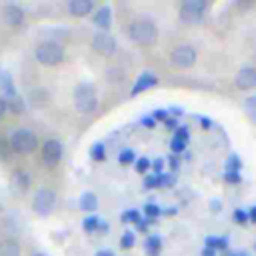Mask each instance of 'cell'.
Masks as SVG:
<instances>
[{"label":"cell","instance_id":"obj_1","mask_svg":"<svg viewBox=\"0 0 256 256\" xmlns=\"http://www.w3.org/2000/svg\"><path fill=\"white\" fill-rule=\"evenodd\" d=\"M128 38L138 44V46H144V48H150L158 42V26L156 22L150 18V16H136L130 24H128V30H126Z\"/></svg>","mask_w":256,"mask_h":256},{"label":"cell","instance_id":"obj_2","mask_svg":"<svg viewBox=\"0 0 256 256\" xmlns=\"http://www.w3.org/2000/svg\"><path fill=\"white\" fill-rule=\"evenodd\" d=\"M74 108L80 114H94L98 110V90L92 82H80L74 88Z\"/></svg>","mask_w":256,"mask_h":256},{"label":"cell","instance_id":"obj_3","mask_svg":"<svg viewBox=\"0 0 256 256\" xmlns=\"http://www.w3.org/2000/svg\"><path fill=\"white\" fill-rule=\"evenodd\" d=\"M34 58L42 64V66H58L64 62L66 58V52H64V46L56 40H44L36 46L34 50Z\"/></svg>","mask_w":256,"mask_h":256},{"label":"cell","instance_id":"obj_4","mask_svg":"<svg viewBox=\"0 0 256 256\" xmlns=\"http://www.w3.org/2000/svg\"><path fill=\"white\" fill-rule=\"evenodd\" d=\"M10 144H12V150L16 154H20V156L34 154L40 148V140H38V136L30 128H18V130H14L12 136H10Z\"/></svg>","mask_w":256,"mask_h":256},{"label":"cell","instance_id":"obj_5","mask_svg":"<svg viewBox=\"0 0 256 256\" xmlns=\"http://www.w3.org/2000/svg\"><path fill=\"white\" fill-rule=\"evenodd\" d=\"M196 60H198V54H196V48L192 44H178L170 52V64L174 68H180V70L192 68L196 64Z\"/></svg>","mask_w":256,"mask_h":256},{"label":"cell","instance_id":"obj_6","mask_svg":"<svg viewBox=\"0 0 256 256\" xmlns=\"http://www.w3.org/2000/svg\"><path fill=\"white\" fill-rule=\"evenodd\" d=\"M206 10H208L206 0H184L180 4V20L184 24H198L204 20Z\"/></svg>","mask_w":256,"mask_h":256},{"label":"cell","instance_id":"obj_7","mask_svg":"<svg viewBox=\"0 0 256 256\" xmlns=\"http://www.w3.org/2000/svg\"><path fill=\"white\" fill-rule=\"evenodd\" d=\"M40 156H42V164L46 168H56L62 162L64 156V146L58 138H48L46 142H42L40 148Z\"/></svg>","mask_w":256,"mask_h":256},{"label":"cell","instance_id":"obj_8","mask_svg":"<svg viewBox=\"0 0 256 256\" xmlns=\"http://www.w3.org/2000/svg\"><path fill=\"white\" fill-rule=\"evenodd\" d=\"M54 206H56V192L52 188H40V190H36V194L32 198V210L38 216L52 214Z\"/></svg>","mask_w":256,"mask_h":256},{"label":"cell","instance_id":"obj_9","mask_svg":"<svg viewBox=\"0 0 256 256\" xmlns=\"http://www.w3.org/2000/svg\"><path fill=\"white\" fill-rule=\"evenodd\" d=\"M90 46H92V50H94L96 54H100V56H104V58L116 54V50H118V42H116V38H114L110 32H96V34L92 36Z\"/></svg>","mask_w":256,"mask_h":256},{"label":"cell","instance_id":"obj_10","mask_svg":"<svg viewBox=\"0 0 256 256\" xmlns=\"http://www.w3.org/2000/svg\"><path fill=\"white\" fill-rule=\"evenodd\" d=\"M2 18H4V22H6L10 28H20V26L24 24V20H26V14H24L22 6L10 2V4H6V6L2 8Z\"/></svg>","mask_w":256,"mask_h":256},{"label":"cell","instance_id":"obj_11","mask_svg":"<svg viewBox=\"0 0 256 256\" xmlns=\"http://www.w3.org/2000/svg\"><path fill=\"white\" fill-rule=\"evenodd\" d=\"M234 86L238 90H252L256 88V68L254 66H244L236 72L234 76Z\"/></svg>","mask_w":256,"mask_h":256},{"label":"cell","instance_id":"obj_12","mask_svg":"<svg viewBox=\"0 0 256 256\" xmlns=\"http://www.w3.org/2000/svg\"><path fill=\"white\" fill-rule=\"evenodd\" d=\"M10 184L18 194H26L32 186V176L26 170H14L10 176Z\"/></svg>","mask_w":256,"mask_h":256},{"label":"cell","instance_id":"obj_13","mask_svg":"<svg viewBox=\"0 0 256 256\" xmlns=\"http://www.w3.org/2000/svg\"><path fill=\"white\" fill-rule=\"evenodd\" d=\"M188 142H190L188 128H186V126H178V128H176V132H174V136H172V144H170V148H172V152L178 156L180 152H184V150H186Z\"/></svg>","mask_w":256,"mask_h":256},{"label":"cell","instance_id":"obj_14","mask_svg":"<svg viewBox=\"0 0 256 256\" xmlns=\"http://www.w3.org/2000/svg\"><path fill=\"white\" fill-rule=\"evenodd\" d=\"M160 80H158V76L156 74H152V72H144L138 80H136V84L132 86V96H138L140 92H146V90H150V88H154L156 84H158Z\"/></svg>","mask_w":256,"mask_h":256},{"label":"cell","instance_id":"obj_15","mask_svg":"<svg viewBox=\"0 0 256 256\" xmlns=\"http://www.w3.org/2000/svg\"><path fill=\"white\" fill-rule=\"evenodd\" d=\"M92 10H94V2L92 0H70L68 2V12L72 16H76V18L88 16Z\"/></svg>","mask_w":256,"mask_h":256},{"label":"cell","instance_id":"obj_16","mask_svg":"<svg viewBox=\"0 0 256 256\" xmlns=\"http://www.w3.org/2000/svg\"><path fill=\"white\" fill-rule=\"evenodd\" d=\"M28 102H30L32 108H44V106L50 102V92H48L46 88L36 86V88H32V90L28 92Z\"/></svg>","mask_w":256,"mask_h":256},{"label":"cell","instance_id":"obj_17","mask_svg":"<svg viewBox=\"0 0 256 256\" xmlns=\"http://www.w3.org/2000/svg\"><path fill=\"white\" fill-rule=\"evenodd\" d=\"M4 100H6V104H8V112H12V114H16V116L26 110V102H24V98L18 94V90H12V92L4 94Z\"/></svg>","mask_w":256,"mask_h":256},{"label":"cell","instance_id":"obj_18","mask_svg":"<svg viewBox=\"0 0 256 256\" xmlns=\"http://www.w3.org/2000/svg\"><path fill=\"white\" fill-rule=\"evenodd\" d=\"M92 22H94L98 28H102V32H108V28L112 26V10H110V6L98 8L96 14L92 16Z\"/></svg>","mask_w":256,"mask_h":256},{"label":"cell","instance_id":"obj_19","mask_svg":"<svg viewBox=\"0 0 256 256\" xmlns=\"http://www.w3.org/2000/svg\"><path fill=\"white\" fill-rule=\"evenodd\" d=\"M82 228H84V232H88V234H92V232H106V230H108L106 222L100 220L98 216H88V218H84Z\"/></svg>","mask_w":256,"mask_h":256},{"label":"cell","instance_id":"obj_20","mask_svg":"<svg viewBox=\"0 0 256 256\" xmlns=\"http://www.w3.org/2000/svg\"><path fill=\"white\" fill-rule=\"evenodd\" d=\"M78 206L84 212H96V208H98V196L94 192H84L78 198Z\"/></svg>","mask_w":256,"mask_h":256},{"label":"cell","instance_id":"obj_21","mask_svg":"<svg viewBox=\"0 0 256 256\" xmlns=\"http://www.w3.org/2000/svg\"><path fill=\"white\" fill-rule=\"evenodd\" d=\"M0 256H22V248L14 238H6L0 242Z\"/></svg>","mask_w":256,"mask_h":256},{"label":"cell","instance_id":"obj_22","mask_svg":"<svg viewBox=\"0 0 256 256\" xmlns=\"http://www.w3.org/2000/svg\"><path fill=\"white\" fill-rule=\"evenodd\" d=\"M174 180L168 174H150L144 178V186L146 188H158V186H170Z\"/></svg>","mask_w":256,"mask_h":256},{"label":"cell","instance_id":"obj_23","mask_svg":"<svg viewBox=\"0 0 256 256\" xmlns=\"http://www.w3.org/2000/svg\"><path fill=\"white\" fill-rule=\"evenodd\" d=\"M12 154H14V150H12L10 138L0 134V162H6V160H10V158H12Z\"/></svg>","mask_w":256,"mask_h":256},{"label":"cell","instance_id":"obj_24","mask_svg":"<svg viewBox=\"0 0 256 256\" xmlns=\"http://www.w3.org/2000/svg\"><path fill=\"white\" fill-rule=\"evenodd\" d=\"M144 248L148 252V256H158L160 250H162V240L158 236H150L146 242H144Z\"/></svg>","mask_w":256,"mask_h":256},{"label":"cell","instance_id":"obj_25","mask_svg":"<svg viewBox=\"0 0 256 256\" xmlns=\"http://www.w3.org/2000/svg\"><path fill=\"white\" fill-rule=\"evenodd\" d=\"M90 156L94 162H104L106 160V148L102 142H96L92 148H90Z\"/></svg>","mask_w":256,"mask_h":256},{"label":"cell","instance_id":"obj_26","mask_svg":"<svg viewBox=\"0 0 256 256\" xmlns=\"http://www.w3.org/2000/svg\"><path fill=\"white\" fill-rule=\"evenodd\" d=\"M138 158H136V154H134V150L132 148H124L120 154H118V162L122 164V166H128V164H134Z\"/></svg>","mask_w":256,"mask_h":256},{"label":"cell","instance_id":"obj_27","mask_svg":"<svg viewBox=\"0 0 256 256\" xmlns=\"http://www.w3.org/2000/svg\"><path fill=\"white\" fill-rule=\"evenodd\" d=\"M228 242L226 238H218V236H208L206 238V248H212V250H226Z\"/></svg>","mask_w":256,"mask_h":256},{"label":"cell","instance_id":"obj_28","mask_svg":"<svg viewBox=\"0 0 256 256\" xmlns=\"http://www.w3.org/2000/svg\"><path fill=\"white\" fill-rule=\"evenodd\" d=\"M134 168H136V172L146 174V172L152 168V160H150V158H138V160L134 162Z\"/></svg>","mask_w":256,"mask_h":256},{"label":"cell","instance_id":"obj_29","mask_svg":"<svg viewBox=\"0 0 256 256\" xmlns=\"http://www.w3.org/2000/svg\"><path fill=\"white\" fill-rule=\"evenodd\" d=\"M122 222L124 224H138L140 222V212L138 210H126L122 214Z\"/></svg>","mask_w":256,"mask_h":256},{"label":"cell","instance_id":"obj_30","mask_svg":"<svg viewBox=\"0 0 256 256\" xmlns=\"http://www.w3.org/2000/svg\"><path fill=\"white\" fill-rule=\"evenodd\" d=\"M134 244H136L134 232H124L122 238H120V246H122L124 250H128V248H134Z\"/></svg>","mask_w":256,"mask_h":256},{"label":"cell","instance_id":"obj_31","mask_svg":"<svg viewBox=\"0 0 256 256\" xmlns=\"http://www.w3.org/2000/svg\"><path fill=\"white\" fill-rule=\"evenodd\" d=\"M240 168H242L240 158H238L236 154H232V156L228 158V162H226V172H240Z\"/></svg>","mask_w":256,"mask_h":256},{"label":"cell","instance_id":"obj_32","mask_svg":"<svg viewBox=\"0 0 256 256\" xmlns=\"http://www.w3.org/2000/svg\"><path fill=\"white\" fill-rule=\"evenodd\" d=\"M234 222H236V224H240V226H246V224L250 222V216H248V212H246V210H240V208H236V210H234Z\"/></svg>","mask_w":256,"mask_h":256},{"label":"cell","instance_id":"obj_33","mask_svg":"<svg viewBox=\"0 0 256 256\" xmlns=\"http://www.w3.org/2000/svg\"><path fill=\"white\" fill-rule=\"evenodd\" d=\"M144 214H146L148 218H156V216L162 214V210H160V206H156V204H146V206H144Z\"/></svg>","mask_w":256,"mask_h":256},{"label":"cell","instance_id":"obj_34","mask_svg":"<svg viewBox=\"0 0 256 256\" xmlns=\"http://www.w3.org/2000/svg\"><path fill=\"white\" fill-rule=\"evenodd\" d=\"M224 180L228 184H238L242 180V176H240V172H224Z\"/></svg>","mask_w":256,"mask_h":256},{"label":"cell","instance_id":"obj_35","mask_svg":"<svg viewBox=\"0 0 256 256\" xmlns=\"http://www.w3.org/2000/svg\"><path fill=\"white\" fill-rule=\"evenodd\" d=\"M152 118H154V120H162V122H166V120H168V114H166V110H156V112L152 114Z\"/></svg>","mask_w":256,"mask_h":256},{"label":"cell","instance_id":"obj_36","mask_svg":"<svg viewBox=\"0 0 256 256\" xmlns=\"http://www.w3.org/2000/svg\"><path fill=\"white\" fill-rule=\"evenodd\" d=\"M152 168L156 170V174H160V172H162V168H164V160H162V158H156V160L152 162Z\"/></svg>","mask_w":256,"mask_h":256},{"label":"cell","instance_id":"obj_37","mask_svg":"<svg viewBox=\"0 0 256 256\" xmlns=\"http://www.w3.org/2000/svg\"><path fill=\"white\" fill-rule=\"evenodd\" d=\"M6 114H8V104H6V100L0 96V120H2Z\"/></svg>","mask_w":256,"mask_h":256},{"label":"cell","instance_id":"obj_38","mask_svg":"<svg viewBox=\"0 0 256 256\" xmlns=\"http://www.w3.org/2000/svg\"><path fill=\"white\" fill-rule=\"evenodd\" d=\"M246 108H250V112H256V96L246 98Z\"/></svg>","mask_w":256,"mask_h":256},{"label":"cell","instance_id":"obj_39","mask_svg":"<svg viewBox=\"0 0 256 256\" xmlns=\"http://www.w3.org/2000/svg\"><path fill=\"white\" fill-rule=\"evenodd\" d=\"M142 124L148 126V128H152V126L156 124V120H154V118H142Z\"/></svg>","mask_w":256,"mask_h":256},{"label":"cell","instance_id":"obj_40","mask_svg":"<svg viewBox=\"0 0 256 256\" xmlns=\"http://www.w3.org/2000/svg\"><path fill=\"white\" fill-rule=\"evenodd\" d=\"M248 216H250V220H252V222L256 224V206H252V208H250V212H248Z\"/></svg>","mask_w":256,"mask_h":256},{"label":"cell","instance_id":"obj_41","mask_svg":"<svg viewBox=\"0 0 256 256\" xmlns=\"http://www.w3.org/2000/svg\"><path fill=\"white\" fill-rule=\"evenodd\" d=\"M96 256H114V252L112 250H100V252H96Z\"/></svg>","mask_w":256,"mask_h":256},{"label":"cell","instance_id":"obj_42","mask_svg":"<svg viewBox=\"0 0 256 256\" xmlns=\"http://www.w3.org/2000/svg\"><path fill=\"white\" fill-rule=\"evenodd\" d=\"M170 160H172V162H170V166H172V168H178V166H180V162H178V156H172Z\"/></svg>","mask_w":256,"mask_h":256},{"label":"cell","instance_id":"obj_43","mask_svg":"<svg viewBox=\"0 0 256 256\" xmlns=\"http://www.w3.org/2000/svg\"><path fill=\"white\" fill-rule=\"evenodd\" d=\"M216 254V250H212V248H204V252H202V256H214Z\"/></svg>","mask_w":256,"mask_h":256},{"label":"cell","instance_id":"obj_44","mask_svg":"<svg viewBox=\"0 0 256 256\" xmlns=\"http://www.w3.org/2000/svg\"><path fill=\"white\" fill-rule=\"evenodd\" d=\"M200 122H202V126H204V128H210V126H212V122H210V120H206V118H200Z\"/></svg>","mask_w":256,"mask_h":256},{"label":"cell","instance_id":"obj_45","mask_svg":"<svg viewBox=\"0 0 256 256\" xmlns=\"http://www.w3.org/2000/svg\"><path fill=\"white\" fill-rule=\"evenodd\" d=\"M136 226H138V230H146V226H148V224H146V222H144V220L140 218V222H138Z\"/></svg>","mask_w":256,"mask_h":256},{"label":"cell","instance_id":"obj_46","mask_svg":"<svg viewBox=\"0 0 256 256\" xmlns=\"http://www.w3.org/2000/svg\"><path fill=\"white\" fill-rule=\"evenodd\" d=\"M164 124H166V126H170V128H174V126H176V120H170V118H168ZM176 128H178V126H176Z\"/></svg>","mask_w":256,"mask_h":256},{"label":"cell","instance_id":"obj_47","mask_svg":"<svg viewBox=\"0 0 256 256\" xmlns=\"http://www.w3.org/2000/svg\"><path fill=\"white\" fill-rule=\"evenodd\" d=\"M250 120H252V124H256V112H250Z\"/></svg>","mask_w":256,"mask_h":256},{"label":"cell","instance_id":"obj_48","mask_svg":"<svg viewBox=\"0 0 256 256\" xmlns=\"http://www.w3.org/2000/svg\"><path fill=\"white\" fill-rule=\"evenodd\" d=\"M228 256H248L246 252H238V254H228Z\"/></svg>","mask_w":256,"mask_h":256},{"label":"cell","instance_id":"obj_49","mask_svg":"<svg viewBox=\"0 0 256 256\" xmlns=\"http://www.w3.org/2000/svg\"><path fill=\"white\" fill-rule=\"evenodd\" d=\"M32 256H46V254H42V252H36V254H32Z\"/></svg>","mask_w":256,"mask_h":256}]
</instances>
